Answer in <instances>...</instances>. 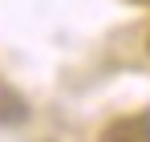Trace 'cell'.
<instances>
[{
  "label": "cell",
  "mask_w": 150,
  "mask_h": 142,
  "mask_svg": "<svg viewBox=\"0 0 150 142\" xmlns=\"http://www.w3.org/2000/svg\"><path fill=\"white\" fill-rule=\"evenodd\" d=\"M98 142H150V114H130V118H114L101 130Z\"/></svg>",
  "instance_id": "cell-1"
},
{
  "label": "cell",
  "mask_w": 150,
  "mask_h": 142,
  "mask_svg": "<svg viewBox=\"0 0 150 142\" xmlns=\"http://www.w3.org/2000/svg\"><path fill=\"white\" fill-rule=\"evenodd\" d=\"M28 122V102L12 85H0V126H21Z\"/></svg>",
  "instance_id": "cell-2"
},
{
  "label": "cell",
  "mask_w": 150,
  "mask_h": 142,
  "mask_svg": "<svg viewBox=\"0 0 150 142\" xmlns=\"http://www.w3.org/2000/svg\"><path fill=\"white\" fill-rule=\"evenodd\" d=\"M138 4H146V8H150V0H138Z\"/></svg>",
  "instance_id": "cell-3"
}]
</instances>
